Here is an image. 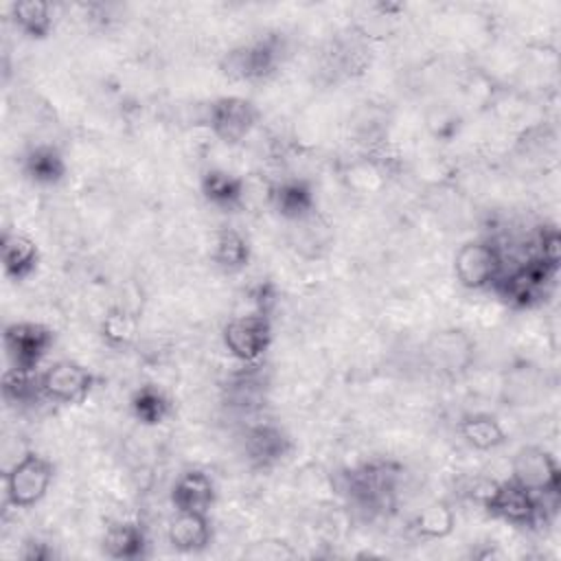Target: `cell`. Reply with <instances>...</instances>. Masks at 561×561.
Listing matches in <instances>:
<instances>
[{"instance_id": "obj_24", "label": "cell", "mask_w": 561, "mask_h": 561, "mask_svg": "<svg viewBox=\"0 0 561 561\" xmlns=\"http://www.w3.org/2000/svg\"><path fill=\"white\" fill-rule=\"evenodd\" d=\"M131 414L145 425H158L171 414V401L158 386L145 383L131 394Z\"/></svg>"}, {"instance_id": "obj_7", "label": "cell", "mask_w": 561, "mask_h": 561, "mask_svg": "<svg viewBox=\"0 0 561 561\" xmlns=\"http://www.w3.org/2000/svg\"><path fill=\"white\" fill-rule=\"evenodd\" d=\"M2 342L11 366L37 370L55 342V333L39 322H11L4 327Z\"/></svg>"}, {"instance_id": "obj_11", "label": "cell", "mask_w": 561, "mask_h": 561, "mask_svg": "<svg viewBox=\"0 0 561 561\" xmlns=\"http://www.w3.org/2000/svg\"><path fill=\"white\" fill-rule=\"evenodd\" d=\"M276 66V46L272 39H256L228 50L219 64L221 72L234 81L267 77Z\"/></svg>"}, {"instance_id": "obj_1", "label": "cell", "mask_w": 561, "mask_h": 561, "mask_svg": "<svg viewBox=\"0 0 561 561\" xmlns=\"http://www.w3.org/2000/svg\"><path fill=\"white\" fill-rule=\"evenodd\" d=\"M55 467L37 451H26L4 473V497L13 508L35 506L50 489Z\"/></svg>"}, {"instance_id": "obj_3", "label": "cell", "mask_w": 561, "mask_h": 561, "mask_svg": "<svg viewBox=\"0 0 561 561\" xmlns=\"http://www.w3.org/2000/svg\"><path fill=\"white\" fill-rule=\"evenodd\" d=\"M504 270L502 252L493 241L473 239L454 254V274L465 289H486Z\"/></svg>"}, {"instance_id": "obj_2", "label": "cell", "mask_w": 561, "mask_h": 561, "mask_svg": "<svg viewBox=\"0 0 561 561\" xmlns=\"http://www.w3.org/2000/svg\"><path fill=\"white\" fill-rule=\"evenodd\" d=\"M511 478L537 497H557L561 491V469L557 458L543 447H522L511 462Z\"/></svg>"}, {"instance_id": "obj_12", "label": "cell", "mask_w": 561, "mask_h": 561, "mask_svg": "<svg viewBox=\"0 0 561 561\" xmlns=\"http://www.w3.org/2000/svg\"><path fill=\"white\" fill-rule=\"evenodd\" d=\"M289 447V436L274 423H261L250 427L243 440L245 458L252 467L259 469H270L280 462L287 456Z\"/></svg>"}, {"instance_id": "obj_26", "label": "cell", "mask_w": 561, "mask_h": 561, "mask_svg": "<svg viewBox=\"0 0 561 561\" xmlns=\"http://www.w3.org/2000/svg\"><path fill=\"white\" fill-rule=\"evenodd\" d=\"M2 392L7 399L15 403H26L35 397H42L39 388V373L28 370V368H15L9 366L2 377Z\"/></svg>"}, {"instance_id": "obj_25", "label": "cell", "mask_w": 561, "mask_h": 561, "mask_svg": "<svg viewBox=\"0 0 561 561\" xmlns=\"http://www.w3.org/2000/svg\"><path fill=\"white\" fill-rule=\"evenodd\" d=\"M456 526V515L447 502H432L412 522V528L423 539H445Z\"/></svg>"}, {"instance_id": "obj_9", "label": "cell", "mask_w": 561, "mask_h": 561, "mask_svg": "<svg viewBox=\"0 0 561 561\" xmlns=\"http://www.w3.org/2000/svg\"><path fill=\"white\" fill-rule=\"evenodd\" d=\"M92 373L72 359L53 362L39 373L42 397L55 403H81L92 390Z\"/></svg>"}, {"instance_id": "obj_16", "label": "cell", "mask_w": 561, "mask_h": 561, "mask_svg": "<svg viewBox=\"0 0 561 561\" xmlns=\"http://www.w3.org/2000/svg\"><path fill=\"white\" fill-rule=\"evenodd\" d=\"M0 259L4 274L13 280L28 278L37 263H39V250L33 239L20 232H4L2 245H0Z\"/></svg>"}, {"instance_id": "obj_17", "label": "cell", "mask_w": 561, "mask_h": 561, "mask_svg": "<svg viewBox=\"0 0 561 561\" xmlns=\"http://www.w3.org/2000/svg\"><path fill=\"white\" fill-rule=\"evenodd\" d=\"M199 188L204 199L221 210L237 208L243 202V193H245L243 180L226 169H208L202 175Z\"/></svg>"}, {"instance_id": "obj_8", "label": "cell", "mask_w": 561, "mask_h": 561, "mask_svg": "<svg viewBox=\"0 0 561 561\" xmlns=\"http://www.w3.org/2000/svg\"><path fill=\"white\" fill-rule=\"evenodd\" d=\"M259 110L243 96H219L208 107V127L226 145L241 142L256 125Z\"/></svg>"}, {"instance_id": "obj_4", "label": "cell", "mask_w": 561, "mask_h": 561, "mask_svg": "<svg viewBox=\"0 0 561 561\" xmlns=\"http://www.w3.org/2000/svg\"><path fill=\"white\" fill-rule=\"evenodd\" d=\"M221 340L234 359L243 364H254L270 348V342H272L270 318L263 311L237 316L224 324Z\"/></svg>"}, {"instance_id": "obj_23", "label": "cell", "mask_w": 561, "mask_h": 561, "mask_svg": "<svg viewBox=\"0 0 561 561\" xmlns=\"http://www.w3.org/2000/svg\"><path fill=\"white\" fill-rule=\"evenodd\" d=\"M99 333H101V340L110 348H114V351L127 348L134 344V340L138 335V318L125 307H112L103 316Z\"/></svg>"}, {"instance_id": "obj_14", "label": "cell", "mask_w": 561, "mask_h": 561, "mask_svg": "<svg viewBox=\"0 0 561 561\" xmlns=\"http://www.w3.org/2000/svg\"><path fill=\"white\" fill-rule=\"evenodd\" d=\"M215 482L208 473L199 469L184 471L171 491V502L175 511H193V513H208L215 504Z\"/></svg>"}, {"instance_id": "obj_10", "label": "cell", "mask_w": 561, "mask_h": 561, "mask_svg": "<svg viewBox=\"0 0 561 561\" xmlns=\"http://www.w3.org/2000/svg\"><path fill=\"white\" fill-rule=\"evenodd\" d=\"M476 344L460 329H445L430 335L425 342V357L440 375H458L473 362Z\"/></svg>"}, {"instance_id": "obj_15", "label": "cell", "mask_w": 561, "mask_h": 561, "mask_svg": "<svg viewBox=\"0 0 561 561\" xmlns=\"http://www.w3.org/2000/svg\"><path fill=\"white\" fill-rule=\"evenodd\" d=\"M169 543L180 552H199L210 543L213 530L208 513L175 511V517L169 524Z\"/></svg>"}, {"instance_id": "obj_6", "label": "cell", "mask_w": 561, "mask_h": 561, "mask_svg": "<svg viewBox=\"0 0 561 561\" xmlns=\"http://www.w3.org/2000/svg\"><path fill=\"white\" fill-rule=\"evenodd\" d=\"M557 270L548 267L543 261L530 256L522 265L500 272L493 280V289L502 296L506 305L513 307H530L543 291V285L554 276Z\"/></svg>"}, {"instance_id": "obj_22", "label": "cell", "mask_w": 561, "mask_h": 561, "mask_svg": "<svg viewBox=\"0 0 561 561\" xmlns=\"http://www.w3.org/2000/svg\"><path fill=\"white\" fill-rule=\"evenodd\" d=\"M11 20L26 37L44 39L53 28L50 4L44 0H18L11 4Z\"/></svg>"}, {"instance_id": "obj_5", "label": "cell", "mask_w": 561, "mask_h": 561, "mask_svg": "<svg viewBox=\"0 0 561 561\" xmlns=\"http://www.w3.org/2000/svg\"><path fill=\"white\" fill-rule=\"evenodd\" d=\"M484 508L491 517L513 526H535L541 515L539 497L513 478L495 482L484 495Z\"/></svg>"}, {"instance_id": "obj_19", "label": "cell", "mask_w": 561, "mask_h": 561, "mask_svg": "<svg viewBox=\"0 0 561 561\" xmlns=\"http://www.w3.org/2000/svg\"><path fill=\"white\" fill-rule=\"evenodd\" d=\"M458 432L462 440L478 451H491L506 443V432L502 423L486 412H473L462 416L458 423Z\"/></svg>"}, {"instance_id": "obj_18", "label": "cell", "mask_w": 561, "mask_h": 561, "mask_svg": "<svg viewBox=\"0 0 561 561\" xmlns=\"http://www.w3.org/2000/svg\"><path fill=\"white\" fill-rule=\"evenodd\" d=\"M24 175L42 186H50L64 180L66 175V160L61 151L53 145H35L26 151L22 160Z\"/></svg>"}, {"instance_id": "obj_20", "label": "cell", "mask_w": 561, "mask_h": 561, "mask_svg": "<svg viewBox=\"0 0 561 561\" xmlns=\"http://www.w3.org/2000/svg\"><path fill=\"white\" fill-rule=\"evenodd\" d=\"M147 535L136 522H114L105 528L103 552L112 559H138L145 554Z\"/></svg>"}, {"instance_id": "obj_13", "label": "cell", "mask_w": 561, "mask_h": 561, "mask_svg": "<svg viewBox=\"0 0 561 561\" xmlns=\"http://www.w3.org/2000/svg\"><path fill=\"white\" fill-rule=\"evenodd\" d=\"M274 210L289 221H305L316 210L313 188L305 180H280L270 188Z\"/></svg>"}, {"instance_id": "obj_21", "label": "cell", "mask_w": 561, "mask_h": 561, "mask_svg": "<svg viewBox=\"0 0 561 561\" xmlns=\"http://www.w3.org/2000/svg\"><path fill=\"white\" fill-rule=\"evenodd\" d=\"M210 259L224 272H239L250 261V243L239 230L221 228L215 234Z\"/></svg>"}]
</instances>
